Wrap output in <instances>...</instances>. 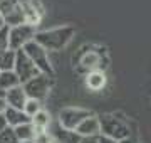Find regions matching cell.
<instances>
[{
  "instance_id": "obj_7",
  "label": "cell",
  "mask_w": 151,
  "mask_h": 143,
  "mask_svg": "<svg viewBox=\"0 0 151 143\" xmlns=\"http://www.w3.org/2000/svg\"><path fill=\"white\" fill-rule=\"evenodd\" d=\"M0 14L4 17L7 27L24 24L22 0H0Z\"/></svg>"
},
{
  "instance_id": "obj_27",
  "label": "cell",
  "mask_w": 151,
  "mask_h": 143,
  "mask_svg": "<svg viewBox=\"0 0 151 143\" xmlns=\"http://www.w3.org/2000/svg\"><path fill=\"white\" fill-rule=\"evenodd\" d=\"M4 27H7V25H5V20H4L2 14H0V29H4Z\"/></svg>"
},
{
  "instance_id": "obj_2",
  "label": "cell",
  "mask_w": 151,
  "mask_h": 143,
  "mask_svg": "<svg viewBox=\"0 0 151 143\" xmlns=\"http://www.w3.org/2000/svg\"><path fill=\"white\" fill-rule=\"evenodd\" d=\"M99 123H101V135L108 136L114 142H123L126 138H131V128L129 123L119 118L116 113H104L99 116Z\"/></svg>"
},
{
  "instance_id": "obj_29",
  "label": "cell",
  "mask_w": 151,
  "mask_h": 143,
  "mask_svg": "<svg viewBox=\"0 0 151 143\" xmlns=\"http://www.w3.org/2000/svg\"><path fill=\"white\" fill-rule=\"evenodd\" d=\"M19 143H34V142H19Z\"/></svg>"
},
{
  "instance_id": "obj_9",
  "label": "cell",
  "mask_w": 151,
  "mask_h": 143,
  "mask_svg": "<svg viewBox=\"0 0 151 143\" xmlns=\"http://www.w3.org/2000/svg\"><path fill=\"white\" fill-rule=\"evenodd\" d=\"M22 10H24V24L37 27L44 17V7L40 0H22Z\"/></svg>"
},
{
  "instance_id": "obj_17",
  "label": "cell",
  "mask_w": 151,
  "mask_h": 143,
  "mask_svg": "<svg viewBox=\"0 0 151 143\" xmlns=\"http://www.w3.org/2000/svg\"><path fill=\"white\" fill-rule=\"evenodd\" d=\"M17 86H20V81H19V77L14 71L0 72V91L2 93H5L12 88H17Z\"/></svg>"
},
{
  "instance_id": "obj_15",
  "label": "cell",
  "mask_w": 151,
  "mask_h": 143,
  "mask_svg": "<svg viewBox=\"0 0 151 143\" xmlns=\"http://www.w3.org/2000/svg\"><path fill=\"white\" fill-rule=\"evenodd\" d=\"M30 123H32V126H34V130H35V133H42V131H49L52 120H50V115H49L47 111L40 110L35 116H32V118H30Z\"/></svg>"
},
{
  "instance_id": "obj_28",
  "label": "cell",
  "mask_w": 151,
  "mask_h": 143,
  "mask_svg": "<svg viewBox=\"0 0 151 143\" xmlns=\"http://www.w3.org/2000/svg\"><path fill=\"white\" fill-rule=\"evenodd\" d=\"M118 143H136L133 138H126V140H123V142H118Z\"/></svg>"
},
{
  "instance_id": "obj_3",
  "label": "cell",
  "mask_w": 151,
  "mask_h": 143,
  "mask_svg": "<svg viewBox=\"0 0 151 143\" xmlns=\"http://www.w3.org/2000/svg\"><path fill=\"white\" fill-rule=\"evenodd\" d=\"M24 52L29 56V59L34 62V66L37 67V71L40 74H45L49 77H54L55 71H54V66H52V62L49 59V52L44 49L40 44H37L35 40H32L30 44H27L24 47Z\"/></svg>"
},
{
  "instance_id": "obj_8",
  "label": "cell",
  "mask_w": 151,
  "mask_h": 143,
  "mask_svg": "<svg viewBox=\"0 0 151 143\" xmlns=\"http://www.w3.org/2000/svg\"><path fill=\"white\" fill-rule=\"evenodd\" d=\"M14 72L17 74L20 84L30 81L32 77H35L40 72L37 71V67L34 66V62L29 59V56L24 51H17V57H15V66H14Z\"/></svg>"
},
{
  "instance_id": "obj_22",
  "label": "cell",
  "mask_w": 151,
  "mask_h": 143,
  "mask_svg": "<svg viewBox=\"0 0 151 143\" xmlns=\"http://www.w3.org/2000/svg\"><path fill=\"white\" fill-rule=\"evenodd\" d=\"M10 49L9 47V27L0 29V52Z\"/></svg>"
},
{
  "instance_id": "obj_30",
  "label": "cell",
  "mask_w": 151,
  "mask_h": 143,
  "mask_svg": "<svg viewBox=\"0 0 151 143\" xmlns=\"http://www.w3.org/2000/svg\"><path fill=\"white\" fill-rule=\"evenodd\" d=\"M0 96H4V93H2V91H0Z\"/></svg>"
},
{
  "instance_id": "obj_16",
  "label": "cell",
  "mask_w": 151,
  "mask_h": 143,
  "mask_svg": "<svg viewBox=\"0 0 151 143\" xmlns=\"http://www.w3.org/2000/svg\"><path fill=\"white\" fill-rule=\"evenodd\" d=\"M50 136H52V142L54 143H79V140H81V136L76 131L64 130L59 125H57V131L54 135H50Z\"/></svg>"
},
{
  "instance_id": "obj_20",
  "label": "cell",
  "mask_w": 151,
  "mask_h": 143,
  "mask_svg": "<svg viewBox=\"0 0 151 143\" xmlns=\"http://www.w3.org/2000/svg\"><path fill=\"white\" fill-rule=\"evenodd\" d=\"M40 110H42V103L37 101V99H30V98L27 99V103H25V106H24V113H25L29 118L35 116Z\"/></svg>"
},
{
  "instance_id": "obj_5",
  "label": "cell",
  "mask_w": 151,
  "mask_h": 143,
  "mask_svg": "<svg viewBox=\"0 0 151 143\" xmlns=\"http://www.w3.org/2000/svg\"><path fill=\"white\" fill-rule=\"evenodd\" d=\"M37 27H32L29 24H20L9 27V47L12 51H22L27 44L35 40Z\"/></svg>"
},
{
  "instance_id": "obj_19",
  "label": "cell",
  "mask_w": 151,
  "mask_h": 143,
  "mask_svg": "<svg viewBox=\"0 0 151 143\" xmlns=\"http://www.w3.org/2000/svg\"><path fill=\"white\" fill-rule=\"evenodd\" d=\"M14 131H15V136L19 142H34V138H35V130H34L32 123L20 125V126L14 128Z\"/></svg>"
},
{
  "instance_id": "obj_13",
  "label": "cell",
  "mask_w": 151,
  "mask_h": 143,
  "mask_svg": "<svg viewBox=\"0 0 151 143\" xmlns=\"http://www.w3.org/2000/svg\"><path fill=\"white\" fill-rule=\"evenodd\" d=\"M4 116H5V120L10 128H17V126H20V125L30 123V118L24 113V110H17V108H9L7 106Z\"/></svg>"
},
{
  "instance_id": "obj_1",
  "label": "cell",
  "mask_w": 151,
  "mask_h": 143,
  "mask_svg": "<svg viewBox=\"0 0 151 143\" xmlns=\"http://www.w3.org/2000/svg\"><path fill=\"white\" fill-rule=\"evenodd\" d=\"M76 35V29L72 25H57L45 30H37L35 42L40 44L47 52H59L69 44Z\"/></svg>"
},
{
  "instance_id": "obj_23",
  "label": "cell",
  "mask_w": 151,
  "mask_h": 143,
  "mask_svg": "<svg viewBox=\"0 0 151 143\" xmlns=\"http://www.w3.org/2000/svg\"><path fill=\"white\" fill-rule=\"evenodd\" d=\"M7 128H9V123H7L5 116H4V115H0V133H2V131H5Z\"/></svg>"
},
{
  "instance_id": "obj_6",
  "label": "cell",
  "mask_w": 151,
  "mask_h": 143,
  "mask_svg": "<svg viewBox=\"0 0 151 143\" xmlns=\"http://www.w3.org/2000/svg\"><path fill=\"white\" fill-rule=\"evenodd\" d=\"M24 91L27 93V98L37 99V101H45L52 89V77L45 76V74H37L35 77H32L30 81L22 84Z\"/></svg>"
},
{
  "instance_id": "obj_18",
  "label": "cell",
  "mask_w": 151,
  "mask_h": 143,
  "mask_svg": "<svg viewBox=\"0 0 151 143\" xmlns=\"http://www.w3.org/2000/svg\"><path fill=\"white\" fill-rule=\"evenodd\" d=\"M15 57H17V51L7 49V51H4V52H0V72L14 71Z\"/></svg>"
},
{
  "instance_id": "obj_25",
  "label": "cell",
  "mask_w": 151,
  "mask_h": 143,
  "mask_svg": "<svg viewBox=\"0 0 151 143\" xmlns=\"http://www.w3.org/2000/svg\"><path fill=\"white\" fill-rule=\"evenodd\" d=\"M7 110V103H5V99H4V96H0V115H4Z\"/></svg>"
},
{
  "instance_id": "obj_4",
  "label": "cell",
  "mask_w": 151,
  "mask_h": 143,
  "mask_svg": "<svg viewBox=\"0 0 151 143\" xmlns=\"http://www.w3.org/2000/svg\"><path fill=\"white\" fill-rule=\"evenodd\" d=\"M91 115H92L91 110H86V108H81V106H65L59 111L57 125L64 130L76 131V128Z\"/></svg>"
},
{
  "instance_id": "obj_14",
  "label": "cell",
  "mask_w": 151,
  "mask_h": 143,
  "mask_svg": "<svg viewBox=\"0 0 151 143\" xmlns=\"http://www.w3.org/2000/svg\"><path fill=\"white\" fill-rule=\"evenodd\" d=\"M106 83H108V77H106L104 71H91L86 74V86H87V89H91L94 93L104 89Z\"/></svg>"
},
{
  "instance_id": "obj_10",
  "label": "cell",
  "mask_w": 151,
  "mask_h": 143,
  "mask_svg": "<svg viewBox=\"0 0 151 143\" xmlns=\"http://www.w3.org/2000/svg\"><path fill=\"white\" fill-rule=\"evenodd\" d=\"M79 67L82 71L91 72V71H104L106 66L103 64V54L99 51H86L79 59Z\"/></svg>"
},
{
  "instance_id": "obj_12",
  "label": "cell",
  "mask_w": 151,
  "mask_h": 143,
  "mask_svg": "<svg viewBox=\"0 0 151 143\" xmlns=\"http://www.w3.org/2000/svg\"><path fill=\"white\" fill-rule=\"evenodd\" d=\"M4 99L9 108H17V110H24V106L27 103V93L24 91V86H17L4 93Z\"/></svg>"
},
{
  "instance_id": "obj_21",
  "label": "cell",
  "mask_w": 151,
  "mask_h": 143,
  "mask_svg": "<svg viewBox=\"0 0 151 143\" xmlns=\"http://www.w3.org/2000/svg\"><path fill=\"white\" fill-rule=\"evenodd\" d=\"M0 143H19L15 136V131H14V128H7L5 131L0 133Z\"/></svg>"
},
{
  "instance_id": "obj_24",
  "label": "cell",
  "mask_w": 151,
  "mask_h": 143,
  "mask_svg": "<svg viewBox=\"0 0 151 143\" xmlns=\"http://www.w3.org/2000/svg\"><path fill=\"white\" fill-rule=\"evenodd\" d=\"M97 138L99 136H84L79 140V143H97Z\"/></svg>"
},
{
  "instance_id": "obj_11",
  "label": "cell",
  "mask_w": 151,
  "mask_h": 143,
  "mask_svg": "<svg viewBox=\"0 0 151 143\" xmlns=\"http://www.w3.org/2000/svg\"><path fill=\"white\" fill-rule=\"evenodd\" d=\"M76 133L81 138L84 136H101V123H99V116L92 113L87 116L79 126L76 128Z\"/></svg>"
},
{
  "instance_id": "obj_26",
  "label": "cell",
  "mask_w": 151,
  "mask_h": 143,
  "mask_svg": "<svg viewBox=\"0 0 151 143\" xmlns=\"http://www.w3.org/2000/svg\"><path fill=\"white\" fill-rule=\"evenodd\" d=\"M97 143H118V142H114V140H111V138H108V136H101L97 138Z\"/></svg>"
},
{
  "instance_id": "obj_31",
  "label": "cell",
  "mask_w": 151,
  "mask_h": 143,
  "mask_svg": "<svg viewBox=\"0 0 151 143\" xmlns=\"http://www.w3.org/2000/svg\"><path fill=\"white\" fill-rule=\"evenodd\" d=\"M50 143H54V142H50Z\"/></svg>"
}]
</instances>
